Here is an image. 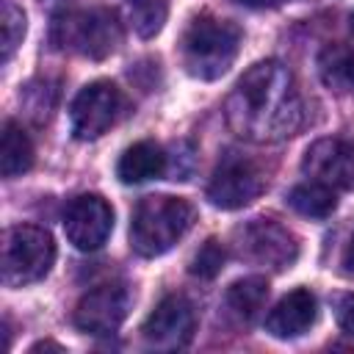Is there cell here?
Segmentation results:
<instances>
[{
  "instance_id": "603a6c76",
  "label": "cell",
  "mask_w": 354,
  "mask_h": 354,
  "mask_svg": "<svg viewBox=\"0 0 354 354\" xmlns=\"http://www.w3.org/2000/svg\"><path fill=\"white\" fill-rule=\"evenodd\" d=\"M72 3H75V0H39V6H41V8H47V11H50V14H55V17H58V14H64Z\"/></svg>"
},
{
  "instance_id": "ac0fdd59",
  "label": "cell",
  "mask_w": 354,
  "mask_h": 354,
  "mask_svg": "<svg viewBox=\"0 0 354 354\" xmlns=\"http://www.w3.org/2000/svg\"><path fill=\"white\" fill-rule=\"evenodd\" d=\"M288 205L304 216V218H326L332 216V210L337 207V196H335V188L318 183V180H310V183H299L288 191Z\"/></svg>"
},
{
  "instance_id": "3957f363",
  "label": "cell",
  "mask_w": 354,
  "mask_h": 354,
  "mask_svg": "<svg viewBox=\"0 0 354 354\" xmlns=\"http://www.w3.org/2000/svg\"><path fill=\"white\" fill-rule=\"evenodd\" d=\"M194 205L183 196L152 194L144 196L130 218V246L141 257L166 254L194 224Z\"/></svg>"
},
{
  "instance_id": "5bb4252c",
  "label": "cell",
  "mask_w": 354,
  "mask_h": 354,
  "mask_svg": "<svg viewBox=\"0 0 354 354\" xmlns=\"http://www.w3.org/2000/svg\"><path fill=\"white\" fill-rule=\"evenodd\" d=\"M169 155L160 149V144L155 141H136L133 147H127L116 163V177L127 185H138L147 183L152 177H160L166 171Z\"/></svg>"
},
{
  "instance_id": "ffe728a7",
  "label": "cell",
  "mask_w": 354,
  "mask_h": 354,
  "mask_svg": "<svg viewBox=\"0 0 354 354\" xmlns=\"http://www.w3.org/2000/svg\"><path fill=\"white\" fill-rule=\"evenodd\" d=\"M0 28H3V53H0V61L8 64L11 55L17 53V47L22 44V39H25V14H22V8L17 3L3 0Z\"/></svg>"
},
{
  "instance_id": "9a60e30c",
  "label": "cell",
  "mask_w": 354,
  "mask_h": 354,
  "mask_svg": "<svg viewBox=\"0 0 354 354\" xmlns=\"http://www.w3.org/2000/svg\"><path fill=\"white\" fill-rule=\"evenodd\" d=\"M33 141L30 136L22 130V124H17L14 119L3 122V133H0V174L6 180L22 177L25 171H30L33 166Z\"/></svg>"
},
{
  "instance_id": "6da1fadb",
  "label": "cell",
  "mask_w": 354,
  "mask_h": 354,
  "mask_svg": "<svg viewBox=\"0 0 354 354\" xmlns=\"http://www.w3.org/2000/svg\"><path fill=\"white\" fill-rule=\"evenodd\" d=\"M224 119L235 136L252 144H277L296 136L304 105L293 72L277 58L249 66L224 102Z\"/></svg>"
},
{
  "instance_id": "484cf974",
  "label": "cell",
  "mask_w": 354,
  "mask_h": 354,
  "mask_svg": "<svg viewBox=\"0 0 354 354\" xmlns=\"http://www.w3.org/2000/svg\"><path fill=\"white\" fill-rule=\"evenodd\" d=\"M348 22H351V30H354V14H351V19H348Z\"/></svg>"
},
{
  "instance_id": "7402d4cb",
  "label": "cell",
  "mask_w": 354,
  "mask_h": 354,
  "mask_svg": "<svg viewBox=\"0 0 354 354\" xmlns=\"http://www.w3.org/2000/svg\"><path fill=\"white\" fill-rule=\"evenodd\" d=\"M335 318H337V326L354 337V293H346V296H337L335 301Z\"/></svg>"
},
{
  "instance_id": "44dd1931",
  "label": "cell",
  "mask_w": 354,
  "mask_h": 354,
  "mask_svg": "<svg viewBox=\"0 0 354 354\" xmlns=\"http://www.w3.org/2000/svg\"><path fill=\"white\" fill-rule=\"evenodd\" d=\"M224 260H227L224 246H221L216 238H207V241L199 246V252L194 254V260H191V274L199 277V279H213V277L221 274Z\"/></svg>"
},
{
  "instance_id": "277c9868",
  "label": "cell",
  "mask_w": 354,
  "mask_h": 354,
  "mask_svg": "<svg viewBox=\"0 0 354 354\" xmlns=\"http://www.w3.org/2000/svg\"><path fill=\"white\" fill-rule=\"evenodd\" d=\"M58 50L102 61L122 44V22L111 8H88V11H66L58 14L50 33Z\"/></svg>"
},
{
  "instance_id": "7c38bea8",
  "label": "cell",
  "mask_w": 354,
  "mask_h": 354,
  "mask_svg": "<svg viewBox=\"0 0 354 354\" xmlns=\"http://www.w3.org/2000/svg\"><path fill=\"white\" fill-rule=\"evenodd\" d=\"M301 171L329 188L354 191V141L318 138L301 158Z\"/></svg>"
},
{
  "instance_id": "ba28073f",
  "label": "cell",
  "mask_w": 354,
  "mask_h": 354,
  "mask_svg": "<svg viewBox=\"0 0 354 354\" xmlns=\"http://www.w3.org/2000/svg\"><path fill=\"white\" fill-rule=\"evenodd\" d=\"M122 105H124V100H122V91L116 88V83H111V80L86 83L69 105L72 136L77 141H94V138L105 136L116 124Z\"/></svg>"
},
{
  "instance_id": "5b68a950",
  "label": "cell",
  "mask_w": 354,
  "mask_h": 354,
  "mask_svg": "<svg viewBox=\"0 0 354 354\" xmlns=\"http://www.w3.org/2000/svg\"><path fill=\"white\" fill-rule=\"evenodd\" d=\"M55 263V241L44 227L17 224L3 235V282L8 288H22L39 282L50 274Z\"/></svg>"
},
{
  "instance_id": "4fadbf2b",
  "label": "cell",
  "mask_w": 354,
  "mask_h": 354,
  "mask_svg": "<svg viewBox=\"0 0 354 354\" xmlns=\"http://www.w3.org/2000/svg\"><path fill=\"white\" fill-rule=\"evenodd\" d=\"M315 318H318L315 296L307 288H296L288 296H282L277 307L266 315V332L277 340H290V337L310 332Z\"/></svg>"
},
{
  "instance_id": "e0dca14e",
  "label": "cell",
  "mask_w": 354,
  "mask_h": 354,
  "mask_svg": "<svg viewBox=\"0 0 354 354\" xmlns=\"http://www.w3.org/2000/svg\"><path fill=\"white\" fill-rule=\"evenodd\" d=\"M266 299H268V282L263 277H243V279H235L227 288L224 304H227V310L235 321L252 324L263 313Z\"/></svg>"
},
{
  "instance_id": "8992f818",
  "label": "cell",
  "mask_w": 354,
  "mask_h": 354,
  "mask_svg": "<svg viewBox=\"0 0 354 354\" xmlns=\"http://www.w3.org/2000/svg\"><path fill=\"white\" fill-rule=\"evenodd\" d=\"M266 191V174L263 169L241 155V152H224L221 160L216 163L210 183H207V199L210 205L221 210H238L252 205L260 194Z\"/></svg>"
},
{
  "instance_id": "52a82bcc",
  "label": "cell",
  "mask_w": 354,
  "mask_h": 354,
  "mask_svg": "<svg viewBox=\"0 0 354 354\" xmlns=\"http://www.w3.org/2000/svg\"><path fill=\"white\" fill-rule=\"evenodd\" d=\"M235 252L254 266L282 271L296 260L299 241L277 218H252L235 230Z\"/></svg>"
},
{
  "instance_id": "9c48e42d",
  "label": "cell",
  "mask_w": 354,
  "mask_h": 354,
  "mask_svg": "<svg viewBox=\"0 0 354 354\" xmlns=\"http://www.w3.org/2000/svg\"><path fill=\"white\" fill-rule=\"evenodd\" d=\"M113 230V210L100 194H80L64 213L66 241L80 252H97Z\"/></svg>"
},
{
  "instance_id": "8fae6325",
  "label": "cell",
  "mask_w": 354,
  "mask_h": 354,
  "mask_svg": "<svg viewBox=\"0 0 354 354\" xmlns=\"http://www.w3.org/2000/svg\"><path fill=\"white\" fill-rule=\"evenodd\" d=\"M130 313V290L124 285H100L75 307V326L88 335H113Z\"/></svg>"
},
{
  "instance_id": "d6986e66",
  "label": "cell",
  "mask_w": 354,
  "mask_h": 354,
  "mask_svg": "<svg viewBox=\"0 0 354 354\" xmlns=\"http://www.w3.org/2000/svg\"><path fill=\"white\" fill-rule=\"evenodd\" d=\"M166 14V0H130V22L141 39H152L155 33H160Z\"/></svg>"
},
{
  "instance_id": "d4e9b609",
  "label": "cell",
  "mask_w": 354,
  "mask_h": 354,
  "mask_svg": "<svg viewBox=\"0 0 354 354\" xmlns=\"http://www.w3.org/2000/svg\"><path fill=\"white\" fill-rule=\"evenodd\" d=\"M343 266H346V274H351V277H354V235H351L348 249H346V254H343Z\"/></svg>"
},
{
  "instance_id": "2e32d148",
  "label": "cell",
  "mask_w": 354,
  "mask_h": 354,
  "mask_svg": "<svg viewBox=\"0 0 354 354\" xmlns=\"http://www.w3.org/2000/svg\"><path fill=\"white\" fill-rule=\"evenodd\" d=\"M321 83L335 94H354V50L346 44H326L318 53Z\"/></svg>"
},
{
  "instance_id": "cb8c5ba5",
  "label": "cell",
  "mask_w": 354,
  "mask_h": 354,
  "mask_svg": "<svg viewBox=\"0 0 354 354\" xmlns=\"http://www.w3.org/2000/svg\"><path fill=\"white\" fill-rule=\"evenodd\" d=\"M241 6H249V8H274V6H282L288 0H235Z\"/></svg>"
},
{
  "instance_id": "7a4b0ae2",
  "label": "cell",
  "mask_w": 354,
  "mask_h": 354,
  "mask_svg": "<svg viewBox=\"0 0 354 354\" xmlns=\"http://www.w3.org/2000/svg\"><path fill=\"white\" fill-rule=\"evenodd\" d=\"M238 50H241V28L213 14L194 17L180 39L183 69L196 80L221 77L235 64Z\"/></svg>"
},
{
  "instance_id": "30bf717a",
  "label": "cell",
  "mask_w": 354,
  "mask_h": 354,
  "mask_svg": "<svg viewBox=\"0 0 354 354\" xmlns=\"http://www.w3.org/2000/svg\"><path fill=\"white\" fill-rule=\"evenodd\" d=\"M196 329V313L194 304L185 296H166L155 304V310L147 315L141 335L147 346L152 348H183Z\"/></svg>"
}]
</instances>
